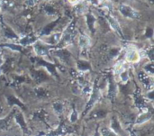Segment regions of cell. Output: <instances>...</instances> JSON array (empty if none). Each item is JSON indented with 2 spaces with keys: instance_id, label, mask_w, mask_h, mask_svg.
Returning a JSON list of instances; mask_svg holds the SVG:
<instances>
[{
  "instance_id": "cell-1",
  "label": "cell",
  "mask_w": 154,
  "mask_h": 136,
  "mask_svg": "<svg viewBox=\"0 0 154 136\" xmlns=\"http://www.w3.org/2000/svg\"><path fill=\"white\" fill-rule=\"evenodd\" d=\"M141 59V54H140V51L134 48V47H131L129 48L127 51H126V53H125V60L130 62V63H136L140 60Z\"/></svg>"
},
{
  "instance_id": "cell-2",
  "label": "cell",
  "mask_w": 154,
  "mask_h": 136,
  "mask_svg": "<svg viewBox=\"0 0 154 136\" xmlns=\"http://www.w3.org/2000/svg\"><path fill=\"white\" fill-rule=\"evenodd\" d=\"M88 43H89V41H88V38H86V37H84V36H82V37L80 38V40H79V44H80L82 47L88 46Z\"/></svg>"
},
{
  "instance_id": "cell-3",
  "label": "cell",
  "mask_w": 154,
  "mask_h": 136,
  "mask_svg": "<svg viewBox=\"0 0 154 136\" xmlns=\"http://www.w3.org/2000/svg\"><path fill=\"white\" fill-rule=\"evenodd\" d=\"M109 23H110L111 26L114 28V30H117V29H119V23H117V21H116V19H114V18H111Z\"/></svg>"
},
{
  "instance_id": "cell-4",
  "label": "cell",
  "mask_w": 154,
  "mask_h": 136,
  "mask_svg": "<svg viewBox=\"0 0 154 136\" xmlns=\"http://www.w3.org/2000/svg\"><path fill=\"white\" fill-rule=\"evenodd\" d=\"M102 134L103 136H117L114 132H112L108 129H106V128L102 130Z\"/></svg>"
},
{
  "instance_id": "cell-5",
  "label": "cell",
  "mask_w": 154,
  "mask_h": 136,
  "mask_svg": "<svg viewBox=\"0 0 154 136\" xmlns=\"http://www.w3.org/2000/svg\"><path fill=\"white\" fill-rule=\"evenodd\" d=\"M16 121H17V123H18L20 125H22V127H24V126H25L23 118V116H22L21 115H19L18 116H16Z\"/></svg>"
},
{
  "instance_id": "cell-6",
  "label": "cell",
  "mask_w": 154,
  "mask_h": 136,
  "mask_svg": "<svg viewBox=\"0 0 154 136\" xmlns=\"http://www.w3.org/2000/svg\"><path fill=\"white\" fill-rule=\"evenodd\" d=\"M54 107H55V110L58 111L59 113L62 111V106L60 104H55L54 105Z\"/></svg>"
},
{
  "instance_id": "cell-7",
  "label": "cell",
  "mask_w": 154,
  "mask_h": 136,
  "mask_svg": "<svg viewBox=\"0 0 154 136\" xmlns=\"http://www.w3.org/2000/svg\"><path fill=\"white\" fill-rule=\"evenodd\" d=\"M67 1H68L70 5H77L78 2H79V0H67Z\"/></svg>"
},
{
  "instance_id": "cell-8",
  "label": "cell",
  "mask_w": 154,
  "mask_h": 136,
  "mask_svg": "<svg viewBox=\"0 0 154 136\" xmlns=\"http://www.w3.org/2000/svg\"><path fill=\"white\" fill-rule=\"evenodd\" d=\"M96 136H98V134H96Z\"/></svg>"
},
{
  "instance_id": "cell-9",
  "label": "cell",
  "mask_w": 154,
  "mask_h": 136,
  "mask_svg": "<svg viewBox=\"0 0 154 136\" xmlns=\"http://www.w3.org/2000/svg\"><path fill=\"white\" fill-rule=\"evenodd\" d=\"M100 1H104V0H100Z\"/></svg>"
}]
</instances>
